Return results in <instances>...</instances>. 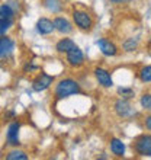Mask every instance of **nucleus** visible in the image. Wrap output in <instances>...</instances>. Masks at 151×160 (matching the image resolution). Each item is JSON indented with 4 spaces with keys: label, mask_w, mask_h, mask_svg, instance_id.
Returning a JSON list of instances; mask_svg holds the SVG:
<instances>
[{
    "label": "nucleus",
    "mask_w": 151,
    "mask_h": 160,
    "mask_svg": "<svg viewBox=\"0 0 151 160\" xmlns=\"http://www.w3.org/2000/svg\"><path fill=\"white\" fill-rule=\"evenodd\" d=\"M118 93H119L122 98H125V99H131V98H134V90L129 89V88H119L118 89Z\"/></svg>",
    "instance_id": "obj_21"
},
{
    "label": "nucleus",
    "mask_w": 151,
    "mask_h": 160,
    "mask_svg": "<svg viewBox=\"0 0 151 160\" xmlns=\"http://www.w3.org/2000/svg\"><path fill=\"white\" fill-rule=\"evenodd\" d=\"M54 26H55V31H58L60 34L63 35H67V34H71L73 32V25L70 23V21L68 19H66V18L63 16H57L54 18Z\"/></svg>",
    "instance_id": "obj_13"
},
{
    "label": "nucleus",
    "mask_w": 151,
    "mask_h": 160,
    "mask_svg": "<svg viewBox=\"0 0 151 160\" xmlns=\"http://www.w3.org/2000/svg\"><path fill=\"white\" fill-rule=\"evenodd\" d=\"M137 47H138V39H134V38L125 39V41H124V44H122V48H124V51H126V52L134 51Z\"/></svg>",
    "instance_id": "obj_19"
},
{
    "label": "nucleus",
    "mask_w": 151,
    "mask_h": 160,
    "mask_svg": "<svg viewBox=\"0 0 151 160\" xmlns=\"http://www.w3.org/2000/svg\"><path fill=\"white\" fill-rule=\"evenodd\" d=\"M150 44H151V41H150Z\"/></svg>",
    "instance_id": "obj_24"
},
{
    "label": "nucleus",
    "mask_w": 151,
    "mask_h": 160,
    "mask_svg": "<svg viewBox=\"0 0 151 160\" xmlns=\"http://www.w3.org/2000/svg\"><path fill=\"white\" fill-rule=\"evenodd\" d=\"M113 108H115V112H116L121 118H128V117H131V115L134 114V109H132V106H131L129 101H128V99H125V98L118 99V101L115 102Z\"/></svg>",
    "instance_id": "obj_7"
},
{
    "label": "nucleus",
    "mask_w": 151,
    "mask_h": 160,
    "mask_svg": "<svg viewBox=\"0 0 151 160\" xmlns=\"http://www.w3.org/2000/svg\"><path fill=\"white\" fill-rule=\"evenodd\" d=\"M54 83V76L46 74V73H39L34 80H32V89L35 92H44Z\"/></svg>",
    "instance_id": "obj_5"
},
{
    "label": "nucleus",
    "mask_w": 151,
    "mask_h": 160,
    "mask_svg": "<svg viewBox=\"0 0 151 160\" xmlns=\"http://www.w3.org/2000/svg\"><path fill=\"white\" fill-rule=\"evenodd\" d=\"M110 152L116 157H122L125 154V144L119 138H112L110 140Z\"/></svg>",
    "instance_id": "obj_15"
},
{
    "label": "nucleus",
    "mask_w": 151,
    "mask_h": 160,
    "mask_svg": "<svg viewBox=\"0 0 151 160\" xmlns=\"http://www.w3.org/2000/svg\"><path fill=\"white\" fill-rule=\"evenodd\" d=\"M73 21H74L76 26L81 31H92L93 28V19L86 10H74Z\"/></svg>",
    "instance_id": "obj_3"
},
{
    "label": "nucleus",
    "mask_w": 151,
    "mask_h": 160,
    "mask_svg": "<svg viewBox=\"0 0 151 160\" xmlns=\"http://www.w3.org/2000/svg\"><path fill=\"white\" fill-rule=\"evenodd\" d=\"M74 47H76V42L73 41V39L61 38L55 44V50H57V52H60V54H67L68 51L71 50V48H74Z\"/></svg>",
    "instance_id": "obj_14"
},
{
    "label": "nucleus",
    "mask_w": 151,
    "mask_h": 160,
    "mask_svg": "<svg viewBox=\"0 0 151 160\" xmlns=\"http://www.w3.org/2000/svg\"><path fill=\"white\" fill-rule=\"evenodd\" d=\"M23 70H25V73L28 72V70H29V72H34V70H38V66H34V64H26Z\"/></svg>",
    "instance_id": "obj_22"
},
{
    "label": "nucleus",
    "mask_w": 151,
    "mask_h": 160,
    "mask_svg": "<svg viewBox=\"0 0 151 160\" xmlns=\"http://www.w3.org/2000/svg\"><path fill=\"white\" fill-rule=\"evenodd\" d=\"M95 77L99 82V84L103 86V88H112L113 86V80L110 77V73L108 70H105V68H100V67L95 68Z\"/></svg>",
    "instance_id": "obj_10"
},
{
    "label": "nucleus",
    "mask_w": 151,
    "mask_h": 160,
    "mask_svg": "<svg viewBox=\"0 0 151 160\" xmlns=\"http://www.w3.org/2000/svg\"><path fill=\"white\" fill-rule=\"evenodd\" d=\"M19 130H21V124L17 121H13L12 124H9L7 132H6V143L9 146L17 147L19 146Z\"/></svg>",
    "instance_id": "obj_6"
},
{
    "label": "nucleus",
    "mask_w": 151,
    "mask_h": 160,
    "mask_svg": "<svg viewBox=\"0 0 151 160\" xmlns=\"http://www.w3.org/2000/svg\"><path fill=\"white\" fill-rule=\"evenodd\" d=\"M66 55H67V63L70 64L71 67H80V66L84 63L83 51L80 50L77 45H76L74 48H71Z\"/></svg>",
    "instance_id": "obj_8"
},
{
    "label": "nucleus",
    "mask_w": 151,
    "mask_h": 160,
    "mask_svg": "<svg viewBox=\"0 0 151 160\" xmlns=\"http://www.w3.org/2000/svg\"><path fill=\"white\" fill-rule=\"evenodd\" d=\"M80 84L73 79H63L60 80L58 83L55 84L54 89V96L55 99H66L68 96H73V95H77L80 93Z\"/></svg>",
    "instance_id": "obj_1"
},
{
    "label": "nucleus",
    "mask_w": 151,
    "mask_h": 160,
    "mask_svg": "<svg viewBox=\"0 0 151 160\" xmlns=\"http://www.w3.org/2000/svg\"><path fill=\"white\" fill-rule=\"evenodd\" d=\"M145 128L151 131V114L148 115L147 118H145Z\"/></svg>",
    "instance_id": "obj_23"
},
{
    "label": "nucleus",
    "mask_w": 151,
    "mask_h": 160,
    "mask_svg": "<svg viewBox=\"0 0 151 160\" xmlns=\"http://www.w3.org/2000/svg\"><path fill=\"white\" fill-rule=\"evenodd\" d=\"M134 150L139 156L151 154V134H143L134 141Z\"/></svg>",
    "instance_id": "obj_4"
},
{
    "label": "nucleus",
    "mask_w": 151,
    "mask_h": 160,
    "mask_svg": "<svg viewBox=\"0 0 151 160\" xmlns=\"http://www.w3.org/2000/svg\"><path fill=\"white\" fill-rule=\"evenodd\" d=\"M15 50V42L12 38H9L6 35L0 37V58H7L10 57Z\"/></svg>",
    "instance_id": "obj_9"
},
{
    "label": "nucleus",
    "mask_w": 151,
    "mask_h": 160,
    "mask_svg": "<svg viewBox=\"0 0 151 160\" xmlns=\"http://www.w3.org/2000/svg\"><path fill=\"white\" fill-rule=\"evenodd\" d=\"M96 44H97L99 50H100V52L103 55H106V57H113V55H116V52H118L116 45H115L113 42H110L109 39L102 38V39H99Z\"/></svg>",
    "instance_id": "obj_11"
},
{
    "label": "nucleus",
    "mask_w": 151,
    "mask_h": 160,
    "mask_svg": "<svg viewBox=\"0 0 151 160\" xmlns=\"http://www.w3.org/2000/svg\"><path fill=\"white\" fill-rule=\"evenodd\" d=\"M55 31L54 22L50 21L48 18H39L37 22V32L39 35H50Z\"/></svg>",
    "instance_id": "obj_12"
},
{
    "label": "nucleus",
    "mask_w": 151,
    "mask_h": 160,
    "mask_svg": "<svg viewBox=\"0 0 151 160\" xmlns=\"http://www.w3.org/2000/svg\"><path fill=\"white\" fill-rule=\"evenodd\" d=\"M44 6L52 13L61 12L63 8H64V4H63L61 0H44Z\"/></svg>",
    "instance_id": "obj_16"
},
{
    "label": "nucleus",
    "mask_w": 151,
    "mask_h": 160,
    "mask_svg": "<svg viewBox=\"0 0 151 160\" xmlns=\"http://www.w3.org/2000/svg\"><path fill=\"white\" fill-rule=\"evenodd\" d=\"M139 103H141V106L145 111H151V93H144L143 96H141Z\"/></svg>",
    "instance_id": "obj_20"
},
{
    "label": "nucleus",
    "mask_w": 151,
    "mask_h": 160,
    "mask_svg": "<svg viewBox=\"0 0 151 160\" xmlns=\"http://www.w3.org/2000/svg\"><path fill=\"white\" fill-rule=\"evenodd\" d=\"M15 23V9L10 4H2L0 6V37L6 35Z\"/></svg>",
    "instance_id": "obj_2"
},
{
    "label": "nucleus",
    "mask_w": 151,
    "mask_h": 160,
    "mask_svg": "<svg viewBox=\"0 0 151 160\" xmlns=\"http://www.w3.org/2000/svg\"><path fill=\"white\" fill-rule=\"evenodd\" d=\"M139 80L143 83H148L151 82V66H145L139 70Z\"/></svg>",
    "instance_id": "obj_18"
},
{
    "label": "nucleus",
    "mask_w": 151,
    "mask_h": 160,
    "mask_svg": "<svg viewBox=\"0 0 151 160\" xmlns=\"http://www.w3.org/2000/svg\"><path fill=\"white\" fill-rule=\"evenodd\" d=\"M150 156H151V154H150Z\"/></svg>",
    "instance_id": "obj_25"
},
{
    "label": "nucleus",
    "mask_w": 151,
    "mask_h": 160,
    "mask_svg": "<svg viewBox=\"0 0 151 160\" xmlns=\"http://www.w3.org/2000/svg\"><path fill=\"white\" fill-rule=\"evenodd\" d=\"M6 159L7 160H28V154L25 152H22V150H10V152L6 154Z\"/></svg>",
    "instance_id": "obj_17"
}]
</instances>
